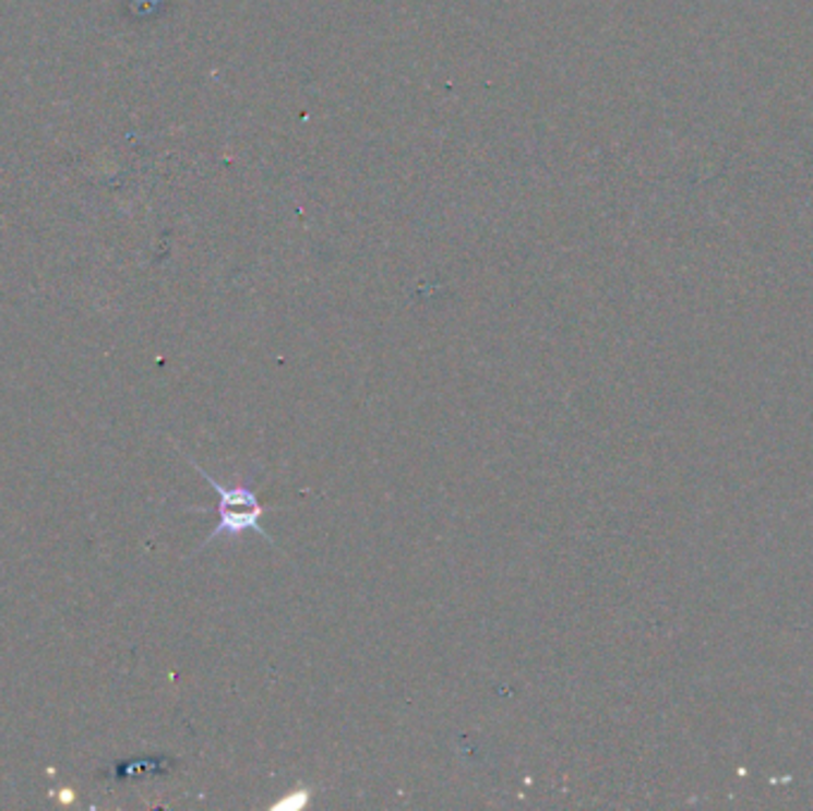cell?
<instances>
[{"instance_id": "obj_1", "label": "cell", "mask_w": 813, "mask_h": 811, "mask_svg": "<svg viewBox=\"0 0 813 811\" xmlns=\"http://www.w3.org/2000/svg\"><path fill=\"white\" fill-rule=\"evenodd\" d=\"M189 462L193 464V469L205 478V481L215 488V493L219 496V508H217V514H219V522L217 526L212 528V534L205 538L203 548H207L210 542H215L217 538L226 536V538H238L243 536L246 530H255V534H260L264 540H270L272 545L274 538L266 534V530L260 526V518L264 514V508L258 500V493L255 488H252V474L246 478L243 484H236V486H224L219 484L215 476H210L203 467H200L198 462H193L189 457Z\"/></svg>"}]
</instances>
